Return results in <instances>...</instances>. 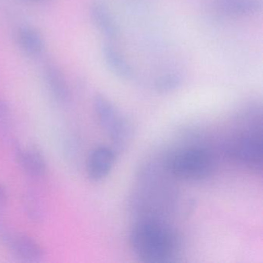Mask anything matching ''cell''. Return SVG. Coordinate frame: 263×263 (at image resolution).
<instances>
[{
    "label": "cell",
    "instance_id": "obj_1",
    "mask_svg": "<svg viewBox=\"0 0 263 263\" xmlns=\"http://www.w3.org/2000/svg\"><path fill=\"white\" fill-rule=\"evenodd\" d=\"M129 243L134 253L144 262L167 263L174 261L180 248L175 231L153 218L140 220L132 227Z\"/></svg>",
    "mask_w": 263,
    "mask_h": 263
},
{
    "label": "cell",
    "instance_id": "obj_2",
    "mask_svg": "<svg viewBox=\"0 0 263 263\" xmlns=\"http://www.w3.org/2000/svg\"><path fill=\"white\" fill-rule=\"evenodd\" d=\"M167 167L174 176L180 179L200 181L208 178L213 172L214 159L205 149H180L169 157Z\"/></svg>",
    "mask_w": 263,
    "mask_h": 263
},
{
    "label": "cell",
    "instance_id": "obj_3",
    "mask_svg": "<svg viewBox=\"0 0 263 263\" xmlns=\"http://www.w3.org/2000/svg\"><path fill=\"white\" fill-rule=\"evenodd\" d=\"M93 108L100 125L115 146L119 150L124 148L132 136L128 121L120 114L108 98L100 93L93 98Z\"/></svg>",
    "mask_w": 263,
    "mask_h": 263
},
{
    "label": "cell",
    "instance_id": "obj_4",
    "mask_svg": "<svg viewBox=\"0 0 263 263\" xmlns=\"http://www.w3.org/2000/svg\"><path fill=\"white\" fill-rule=\"evenodd\" d=\"M261 132L248 130L235 137L229 144V152L235 161L255 172L262 168Z\"/></svg>",
    "mask_w": 263,
    "mask_h": 263
},
{
    "label": "cell",
    "instance_id": "obj_5",
    "mask_svg": "<svg viewBox=\"0 0 263 263\" xmlns=\"http://www.w3.org/2000/svg\"><path fill=\"white\" fill-rule=\"evenodd\" d=\"M0 243L8 249L13 256L24 262H39L44 258L42 246L34 238L25 234L9 229Z\"/></svg>",
    "mask_w": 263,
    "mask_h": 263
},
{
    "label": "cell",
    "instance_id": "obj_6",
    "mask_svg": "<svg viewBox=\"0 0 263 263\" xmlns=\"http://www.w3.org/2000/svg\"><path fill=\"white\" fill-rule=\"evenodd\" d=\"M115 159L116 153L110 147L99 146L93 149L87 159V176L95 182L102 181L111 172Z\"/></svg>",
    "mask_w": 263,
    "mask_h": 263
},
{
    "label": "cell",
    "instance_id": "obj_7",
    "mask_svg": "<svg viewBox=\"0 0 263 263\" xmlns=\"http://www.w3.org/2000/svg\"><path fill=\"white\" fill-rule=\"evenodd\" d=\"M15 156L18 164L27 176L35 180L45 176L47 163L45 157L39 149L35 147L24 148L16 145Z\"/></svg>",
    "mask_w": 263,
    "mask_h": 263
},
{
    "label": "cell",
    "instance_id": "obj_8",
    "mask_svg": "<svg viewBox=\"0 0 263 263\" xmlns=\"http://www.w3.org/2000/svg\"><path fill=\"white\" fill-rule=\"evenodd\" d=\"M46 85L52 98L60 104H66L70 98V87L65 75L56 64H46L44 68Z\"/></svg>",
    "mask_w": 263,
    "mask_h": 263
},
{
    "label": "cell",
    "instance_id": "obj_9",
    "mask_svg": "<svg viewBox=\"0 0 263 263\" xmlns=\"http://www.w3.org/2000/svg\"><path fill=\"white\" fill-rule=\"evenodd\" d=\"M90 16L97 30L106 38L115 40L119 35V27L107 6L101 0H95L90 7Z\"/></svg>",
    "mask_w": 263,
    "mask_h": 263
},
{
    "label": "cell",
    "instance_id": "obj_10",
    "mask_svg": "<svg viewBox=\"0 0 263 263\" xmlns=\"http://www.w3.org/2000/svg\"><path fill=\"white\" fill-rule=\"evenodd\" d=\"M215 7L222 14L232 17L255 16L261 11V0H215Z\"/></svg>",
    "mask_w": 263,
    "mask_h": 263
},
{
    "label": "cell",
    "instance_id": "obj_11",
    "mask_svg": "<svg viewBox=\"0 0 263 263\" xmlns=\"http://www.w3.org/2000/svg\"><path fill=\"white\" fill-rule=\"evenodd\" d=\"M102 56L107 68L115 76L125 81L134 78L133 67L110 43H106L103 45Z\"/></svg>",
    "mask_w": 263,
    "mask_h": 263
},
{
    "label": "cell",
    "instance_id": "obj_12",
    "mask_svg": "<svg viewBox=\"0 0 263 263\" xmlns=\"http://www.w3.org/2000/svg\"><path fill=\"white\" fill-rule=\"evenodd\" d=\"M16 42L21 50L32 58L41 56L45 49V42L41 33L30 26H24L18 30Z\"/></svg>",
    "mask_w": 263,
    "mask_h": 263
},
{
    "label": "cell",
    "instance_id": "obj_13",
    "mask_svg": "<svg viewBox=\"0 0 263 263\" xmlns=\"http://www.w3.org/2000/svg\"><path fill=\"white\" fill-rule=\"evenodd\" d=\"M24 209L27 218L33 223H41L45 219L46 208L42 197L34 189H28L24 193Z\"/></svg>",
    "mask_w": 263,
    "mask_h": 263
},
{
    "label": "cell",
    "instance_id": "obj_14",
    "mask_svg": "<svg viewBox=\"0 0 263 263\" xmlns=\"http://www.w3.org/2000/svg\"><path fill=\"white\" fill-rule=\"evenodd\" d=\"M182 81V78L178 73H165L157 78L154 84V87L159 93H172L181 87Z\"/></svg>",
    "mask_w": 263,
    "mask_h": 263
},
{
    "label": "cell",
    "instance_id": "obj_15",
    "mask_svg": "<svg viewBox=\"0 0 263 263\" xmlns=\"http://www.w3.org/2000/svg\"><path fill=\"white\" fill-rule=\"evenodd\" d=\"M12 126V114L10 104L0 98V139L4 140L10 135Z\"/></svg>",
    "mask_w": 263,
    "mask_h": 263
},
{
    "label": "cell",
    "instance_id": "obj_16",
    "mask_svg": "<svg viewBox=\"0 0 263 263\" xmlns=\"http://www.w3.org/2000/svg\"><path fill=\"white\" fill-rule=\"evenodd\" d=\"M8 201V192L4 184H0V241L9 229L4 223V215Z\"/></svg>",
    "mask_w": 263,
    "mask_h": 263
},
{
    "label": "cell",
    "instance_id": "obj_17",
    "mask_svg": "<svg viewBox=\"0 0 263 263\" xmlns=\"http://www.w3.org/2000/svg\"><path fill=\"white\" fill-rule=\"evenodd\" d=\"M31 1H36V2H39V1H43V0H31Z\"/></svg>",
    "mask_w": 263,
    "mask_h": 263
}]
</instances>
